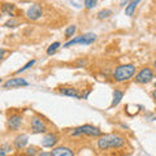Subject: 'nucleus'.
I'll return each mask as SVG.
<instances>
[{
	"label": "nucleus",
	"mask_w": 156,
	"mask_h": 156,
	"mask_svg": "<svg viewBox=\"0 0 156 156\" xmlns=\"http://www.w3.org/2000/svg\"><path fill=\"white\" fill-rule=\"evenodd\" d=\"M126 146V138H124L121 134L109 133V134H101L96 140V147L100 151L107 150H120Z\"/></svg>",
	"instance_id": "obj_1"
},
{
	"label": "nucleus",
	"mask_w": 156,
	"mask_h": 156,
	"mask_svg": "<svg viewBox=\"0 0 156 156\" xmlns=\"http://www.w3.org/2000/svg\"><path fill=\"white\" fill-rule=\"evenodd\" d=\"M136 72V66L135 64H122V65H117L115 69H113V73H112V77L113 80L117 82V83H124V82L131 80L134 77Z\"/></svg>",
	"instance_id": "obj_2"
},
{
	"label": "nucleus",
	"mask_w": 156,
	"mask_h": 156,
	"mask_svg": "<svg viewBox=\"0 0 156 156\" xmlns=\"http://www.w3.org/2000/svg\"><path fill=\"white\" fill-rule=\"evenodd\" d=\"M70 135L72 136H82V135H87V136H92V138H99V136L103 134L101 130L99 128H96L94 125L86 124V125H81L77 126V128L70 129Z\"/></svg>",
	"instance_id": "obj_3"
},
{
	"label": "nucleus",
	"mask_w": 156,
	"mask_h": 156,
	"mask_svg": "<svg viewBox=\"0 0 156 156\" xmlns=\"http://www.w3.org/2000/svg\"><path fill=\"white\" fill-rule=\"evenodd\" d=\"M98 35L94 33H85V34H81V35H77L74 38H72L70 41H68L62 47L64 48H69L72 46H76V44H85V46H90L95 41H96Z\"/></svg>",
	"instance_id": "obj_4"
},
{
	"label": "nucleus",
	"mask_w": 156,
	"mask_h": 156,
	"mask_svg": "<svg viewBox=\"0 0 156 156\" xmlns=\"http://www.w3.org/2000/svg\"><path fill=\"white\" fill-rule=\"evenodd\" d=\"M29 125H30L31 133L33 134H42V133H47L48 126L46 124V121L39 116H33L29 120Z\"/></svg>",
	"instance_id": "obj_5"
},
{
	"label": "nucleus",
	"mask_w": 156,
	"mask_h": 156,
	"mask_svg": "<svg viewBox=\"0 0 156 156\" xmlns=\"http://www.w3.org/2000/svg\"><path fill=\"white\" fill-rule=\"evenodd\" d=\"M154 78H155L154 70L148 66H144L135 74L134 80H135L136 83H139V85H147V83H150V82L154 81Z\"/></svg>",
	"instance_id": "obj_6"
},
{
	"label": "nucleus",
	"mask_w": 156,
	"mask_h": 156,
	"mask_svg": "<svg viewBox=\"0 0 156 156\" xmlns=\"http://www.w3.org/2000/svg\"><path fill=\"white\" fill-rule=\"evenodd\" d=\"M25 16H26L27 20H30V21H38V20L43 16V8H42V5H41V4H38V3L31 4V5L26 9Z\"/></svg>",
	"instance_id": "obj_7"
},
{
	"label": "nucleus",
	"mask_w": 156,
	"mask_h": 156,
	"mask_svg": "<svg viewBox=\"0 0 156 156\" xmlns=\"http://www.w3.org/2000/svg\"><path fill=\"white\" fill-rule=\"evenodd\" d=\"M58 140H60L58 134L55 133V131H52V133L44 134V136H43L41 140V144H42V147H46V148H55L58 143Z\"/></svg>",
	"instance_id": "obj_8"
},
{
	"label": "nucleus",
	"mask_w": 156,
	"mask_h": 156,
	"mask_svg": "<svg viewBox=\"0 0 156 156\" xmlns=\"http://www.w3.org/2000/svg\"><path fill=\"white\" fill-rule=\"evenodd\" d=\"M22 122H23V116L21 113H12L7 120L8 128L12 131H18L20 128H21Z\"/></svg>",
	"instance_id": "obj_9"
},
{
	"label": "nucleus",
	"mask_w": 156,
	"mask_h": 156,
	"mask_svg": "<svg viewBox=\"0 0 156 156\" xmlns=\"http://www.w3.org/2000/svg\"><path fill=\"white\" fill-rule=\"evenodd\" d=\"M22 86H29V82L22 77H14V78H9L3 83V89H17V87H22Z\"/></svg>",
	"instance_id": "obj_10"
},
{
	"label": "nucleus",
	"mask_w": 156,
	"mask_h": 156,
	"mask_svg": "<svg viewBox=\"0 0 156 156\" xmlns=\"http://www.w3.org/2000/svg\"><path fill=\"white\" fill-rule=\"evenodd\" d=\"M29 144V135L27 134H18L13 139V146L17 151H22L27 147Z\"/></svg>",
	"instance_id": "obj_11"
},
{
	"label": "nucleus",
	"mask_w": 156,
	"mask_h": 156,
	"mask_svg": "<svg viewBox=\"0 0 156 156\" xmlns=\"http://www.w3.org/2000/svg\"><path fill=\"white\" fill-rule=\"evenodd\" d=\"M58 94L64 95V96L76 98V99H82V95L78 94V90L73 86H61L60 89H58Z\"/></svg>",
	"instance_id": "obj_12"
},
{
	"label": "nucleus",
	"mask_w": 156,
	"mask_h": 156,
	"mask_svg": "<svg viewBox=\"0 0 156 156\" xmlns=\"http://www.w3.org/2000/svg\"><path fill=\"white\" fill-rule=\"evenodd\" d=\"M53 156H76L73 150L66 147V146H56L55 148H52Z\"/></svg>",
	"instance_id": "obj_13"
},
{
	"label": "nucleus",
	"mask_w": 156,
	"mask_h": 156,
	"mask_svg": "<svg viewBox=\"0 0 156 156\" xmlns=\"http://www.w3.org/2000/svg\"><path fill=\"white\" fill-rule=\"evenodd\" d=\"M142 2V0H130V3L128 4V7L125 8V14L128 17H133L135 14V11H136V7L138 4Z\"/></svg>",
	"instance_id": "obj_14"
},
{
	"label": "nucleus",
	"mask_w": 156,
	"mask_h": 156,
	"mask_svg": "<svg viewBox=\"0 0 156 156\" xmlns=\"http://www.w3.org/2000/svg\"><path fill=\"white\" fill-rule=\"evenodd\" d=\"M124 99V91H121V90H115L113 91V99H112V103H111V107L109 108H115V107H117L120 103H121V100Z\"/></svg>",
	"instance_id": "obj_15"
},
{
	"label": "nucleus",
	"mask_w": 156,
	"mask_h": 156,
	"mask_svg": "<svg viewBox=\"0 0 156 156\" xmlns=\"http://www.w3.org/2000/svg\"><path fill=\"white\" fill-rule=\"evenodd\" d=\"M14 11H16V5H14V4L4 3L2 5V12L9 17H14Z\"/></svg>",
	"instance_id": "obj_16"
},
{
	"label": "nucleus",
	"mask_w": 156,
	"mask_h": 156,
	"mask_svg": "<svg viewBox=\"0 0 156 156\" xmlns=\"http://www.w3.org/2000/svg\"><path fill=\"white\" fill-rule=\"evenodd\" d=\"M13 150H16L13 144L8 143V142H4L2 144V147H0V156H7V154L13 152Z\"/></svg>",
	"instance_id": "obj_17"
},
{
	"label": "nucleus",
	"mask_w": 156,
	"mask_h": 156,
	"mask_svg": "<svg viewBox=\"0 0 156 156\" xmlns=\"http://www.w3.org/2000/svg\"><path fill=\"white\" fill-rule=\"evenodd\" d=\"M39 155V148L37 146H27L25 150H22V156H35Z\"/></svg>",
	"instance_id": "obj_18"
},
{
	"label": "nucleus",
	"mask_w": 156,
	"mask_h": 156,
	"mask_svg": "<svg viewBox=\"0 0 156 156\" xmlns=\"http://www.w3.org/2000/svg\"><path fill=\"white\" fill-rule=\"evenodd\" d=\"M111 16H112V11H111V9H101V11H99V12H98V14H96L98 20H100V21L108 20Z\"/></svg>",
	"instance_id": "obj_19"
},
{
	"label": "nucleus",
	"mask_w": 156,
	"mask_h": 156,
	"mask_svg": "<svg viewBox=\"0 0 156 156\" xmlns=\"http://www.w3.org/2000/svg\"><path fill=\"white\" fill-rule=\"evenodd\" d=\"M77 33V26L76 25H70V26H68L66 29H65V31H64V35H65V38L66 39H70L74 37V34Z\"/></svg>",
	"instance_id": "obj_20"
},
{
	"label": "nucleus",
	"mask_w": 156,
	"mask_h": 156,
	"mask_svg": "<svg viewBox=\"0 0 156 156\" xmlns=\"http://www.w3.org/2000/svg\"><path fill=\"white\" fill-rule=\"evenodd\" d=\"M60 46H61V43H60V42H53L52 44L47 48V55H48V56L55 55L56 51L58 50V47H60Z\"/></svg>",
	"instance_id": "obj_21"
},
{
	"label": "nucleus",
	"mask_w": 156,
	"mask_h": 156,
	"mask_svg": "<svg viewBox=\"0 0 156 156\" xmlns=\"http://www.w3.org/2000/svg\"><path fill=\"white\" fill-rule=\"evenodd\" d=\"M35 62H37V60H35V58H33V60L27 61L26 64H25V65H23V66L21 68V69H18V70L16 72V74H20V73H22V72H25V70H27V69H30L31 66H34V65H35Z\"/></svg>",
	"instance_id": "obj_22"
},
{
	"label": "nucleus",
	"mask_w": 156,
	"mask_h": 156,
	"mask_svg": "<svg viewBox=\"0 0 156 156\" xmlns=\"http://www.w3.org/2000/svg\"><path fill=\"white\" fill-rule=\"evenodd\" d=\"M98 4V0H83V7L87 9V11H91L94 9Z\"/></svg>",
	"instance_id": "obj_23"
},
{
	"label": "nucleus",
	"mask_w": 156,
	"mask_h": 156,
	"mask_svg": "<svg viewBox=\"0 0 156 156\" xmlns=\"http://www.w3.org/2000/svg\"><path fill=\"white\" fill-rule=\"evenodd\" d=\"M87 65V60L86 58H78L76 61V68H85Z\"/></svg>",
	"instance_id": "obj_24"
},
{
	"label": "nucleus",
	"mask_w": 156,
	"mask_h": 156,
	"mask_svg": "<svg viewBox=\"0 0 156 156\" xmlns=\"http://www.w3.org/2000/svg\"><path fill=\"white\" fill-rule=\"evenodd\" d=\"M17 21H16V20H9V21H7L5 22V26L7 27H14V25H17Z\"/></svg>",
	"instance_id": "obj_25"
},
{
	"label": "nucleus",
	"mask_w": 156,
	"mask_h": 156,
	"mask_svg": "<svg viewBox=\"0 0 156 156\" xmlns=\"http://www.w3.org/2000/svg\"><path fill=\"white\" fill-rule=\"evenodd\" d=\"M38 156H53L52 151H41Z\"/></svg>",
	"instance_id": "obj_26"
},
{
	"label": "nucleus",
	"mask_w": 156,
	"mask_h": 156,
	"mask_svg": "<svg viewBox=\"0 0 156 156\" xmlns=\"http://www.w3.org/2000/svg\"><path fill=\"white\" fill-rule=\"evenodd\" d=\"M130 3V0H121L120 2V7H122V8H126L128 7V4Z\"/></svg>",
	"instance_id": "obj_27"
},
{
	"label": "nucleus",
	"mask_w": 156,
	"mask_h": 156,
	"mask_svg": "<svg viewBox=\"0 0 156 156\" xmlns=\"http://www.w3.org/2000/svg\"><path fill=\"white\" fill-rule=\"evenodd\" d=\"M151 98H152V100H154V103L156 104V89H154L152 91H151Z\"/></svg>",
	"instance_id": "obj_28"
},
{
	"label": "nucleus",
	"mask_w": 156,
	"mask_h": 156,
	"mask_svg": "<svg viewBox=\"0 0 156 156\" xmlns=\"http://www.w3.org/2000/svg\"><path fill=\"white\" fill-rule=\"evenodd\" d=\"M5 53H7L5 50H2V60H4V58H5Z\"/></svg>",
	"instance_id": "obj_29"
},
{
	"label": "nucleus",
	"mask_w": 156,
	"mask_h": 156,
	"mask_svg": "<svg viewBox=\"0 0 156 156\" xmlns=\"http://www.w3.org/2000/svg\"><path fill=\"white\" fill-rule=\"evenodd\" d=\"M154 68H156V60L154 61Z\"/></svg>",
	"instance_id": "obj_30"
},
{
	"label": "nucleus",
	"mask_w": 156,
	"mask_h": 156,
	"mask_svg": "<svg viewBox=\"0 0 156 156\" xmlns=\"http://www.w3.org/2000/svg\"><path fill=\"white\" fill-rule=\"evenodd\" d=\"M154 87H155V89H156V82H155V83H154Z\"/></svg>",
	"instance_id": "obj_31"
}]
</instances>
